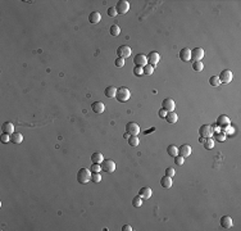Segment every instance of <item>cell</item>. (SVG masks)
Instances as JSON below:
<instances>
[{"label": "cell", "instance_id": "cell-12", "mask_svg": "<svg viewBox=\"0 0 241 231\" xmlns=\"http://www.w3.org/2000/svg\"><path fill=\"white\" fill-rule=\"evenodd\" d=\"M175 107H176L175 100L171 99V98H167V99H164V100L162 102V108L165 109L167 112H173V111H175Z\"/></svg>", "mask_w": 241, "mask_h": 231}, {"label": "cell", "instance_id": "cell-46", "mask_svg": "<svg viewBox=\"0 0 241 231\" xmlns=\"http://www.w3.org/2000/svg\"><path fill=\"white\" fill-rule=\"evenodd\" d=\"M204 140H205V138H200V139H199L200 143H204Z\"/></svg>", "mask_w": 241, "mask_h": 231}, {"label": "cell", "instance_id": "cell-44", "mask_svg": "<svg viewBox=\"0 0 241 231\" xmlns=\"http://www.w3.org/2000/svg\"><path fill=\"white\" fill-rule=\"evenodd\" d=\"M122 231H132V227H131L130 225H125V226L122 227Z\"/></svg>", "mask_w": 241, "mask_h": 231}, {"label": "cell", "instance_id": "cell-21", "mask_svg": "<svg viewBox=\"0 0 241 231\" xmlns=\"http://www.w3.org/2000/svg\"><path fill=\"white\" fill-rule=\"evenodd\" d=\"M101 19V14L99 13V12H92V13H90L89 16V21L90 23H94V25H96V23H99Z\"/></svg>", "mask_w": 241, "mask_h": 231}, {"label": "cell", "instance_id": "cell-40", "mask_svg": "<svg viewBox=\"0 0 241 231\" xmlns=\"http://www.w3.org/2000/svg\"><path fill=\"white\" fill-rule=\"evenodd\" d=\"M215 139L218 140V141H224V140H226V133H224V132L215 133Z\"/></svg>", "mask_w": 241, "mask_h": 231}, {"label": "cell", "instance_id": "cell-4", "mask_svg": "<svg viewBox=\"0 0 241 231\" xmlns=\"http://www.w3.org/2000/svg\"><path fill=\"white\" fill-rule=\"evenodd\" d=\"M128 9H130V3L127 0H119L116 5V10H117L118 14H126L128 12Z\"/></svg>", "mask_w": 241, "mask_h": 231}, {"label": "cell", "instance_id": "cell-18", "mask_svg": "<svg viewBox=\"0 0 241 231\" xmlns=\"http://www.w3.org/2000/svg\"><path fill=\"white\" fill-rule=\"evenodd\" d=\"M180 58L182 59L184 62H190L191 60V50L189 48H184V49L180 52Z\"/></svg>", "mask_w": 241, "mask_h": 231}, {"label": "cell", "instance_id": "cell-23", "mask_svg": "<svg viewBox=\"0 0 241 231\" xmlns=\"http://www.w3.org/2000/svg\"><path fill=\"white\" fill-rule=\"evenodd\" d=\"M103 161H104V157H103V154L99 153V152H96V153H94V154L91 155V162H92V163L101 164Z\"/></svg>", "mask_w": 241, "mask_h": 231}, {"label": "cell", "instance_id": "cell-19", "mask_svg": "<svg viewBox=\"0 0 241 231\" xmlns=\"http://www.w3.org/2000/svg\"><path fill=\"white\" fill-rule=\"evenodd\" d=\"M2 131H3V133L12 135V133H14V125L12 122H4L2 126Z\"/></svg>", "mask_w": 241, "mask_h": 231}, {"label": "cell", "instance_id": "cell-36", "mask_svg": "<svg viewBox=\"0 0 241 231\" xmlns=\"http://www.w3.org/2000/svg\"><path fill=\"white\" fill-rule=\"evenodd\" d=\"M175 173H176V171H175V168H173V167H167V168H165V176H168V177H173Z\"/></svg>", "mask_w": 241, "mask_h": 231}, {"label": "cell", "instance_id": "cell-26", "mask_svg": "<svg viewBox=\"0 0 241 231\" xmlns=\"http://www.w3.org/2000/svg\"><path fill=\"white\" fill-rule=\"evenodd\" d=\"M167 153L170 157H176V155H178V148L176 145H170V147L167 148Z\"/></svg>", "mask_w": 241, "mask_h": 231}, {"label": "cell", "instance_id": "cell-8", "mask_svg": "<svg viewBox=\"0 0 241 231\" xmlns=\"http://www.w3.org/2000/svg\"><path fill=\"white\" fill-rule=\"evenodd\" d=\"M219 77V81L223 82V83H230L234 78V75H232V72L230 69H224L221 72V75L218 76Z\"/></svg>", "mask_w": 241, "mask_h": 231}, {"label": "cell", "instance_id": "cell-16", "mask_svg": "<svg viewBox=\"0 0 241 231\" xmlns=\"http://www.w3.org/2000/svg\"><path fill=\"white\" fill-rule=\"evenodd\" d=\"M139 195L141 197V199H150L151 195H153V190L150 188H148V186L141 188L140 191H139Z\"/></svg>", "mask_w": 241, "mask_h": 231}, {"label": "cell", "instance_id": "cell-7", "mask_svg": "<svg viewBox=\"0 0 241 231\" xmlns=\"http://www.w3.org/2000/svg\"><path fill=\"white\" fill-rule=\"evenodd\" d=\"M132 53V49L128 46V45H120L118 49H117V54H118V58H127L130 57Z\"/></svg>", "mask_w": 241, "mask_h": 231}, {"label": "cell", "instance_id": "cell-32", "mask_svg": "<svg viewBox=\"0 0 241 231\" xmlns=\"http://www.w3.org/2000/svg\"><path fill=\"white\" fill-rule=\"evenodd\" d=\"M91 181L92 182H100L101 181V175H100V172H91Z\"/></svg>", "mask_w": 241, "mask_h": 231}, {"label": "cell", "instance_id": "cell-25", "mask_svg": "<svg viewBox=\"0 0 241 231\" xmlns=\"http://www.w3.org/2000/svg\"><path fill=\"white\" fill-rule=\"evenodd\" d=\"M177 119H178V116L175 112H168L167 116H165V121L168 123H176Z\"/></svg>", "mask_w": 241, "mask_h": 231}, {"label": "cell", "instance_id": "cell-24", "mask_svg": "<svg viewBox=\"0 0 241 231\" xmlns=\"http://www.w3.org/2000/svg\"><path fill=\"white\" fill-rule=\"evenodd\" d=\"M22 140H23V136H22V133H19V132H14V133H12V135H10V141L13 144H16V145L21 144Z\"/></svg>", "mask_w": 241, "mask_h": 231}, {"label": "cell", "instance_id": "cell-42", "mask_svg": "<svg viewBox=\"0 0 241 231\" xmlns=\"http://www.w3.org/2000/svg\"><path fill=\"white\" fill-rule=\"evenodd\" d=\"M9 141H10V135H8V133H3V135H2V143L7 144Z\"/></svg>", "mask_w": 241, "mask_h": 231}, {"label": "cell", "instance_id": "cell-11", "mask_svg": "<svg viewBox=\"0 0 241 231\" xmlns=\"http://www.w3.org/2000/svg\"><path fill=\"white\" fill-rule=\"evenodd\" d=\"M217 126L219 128H227L230 126V118L224 114H221L218 118H217Z\"/></svg>", "mask_w": 241, "mask_h": 231}, {"label": "cell", "instance_id": "cell-35", "mask_svg": "<svg viewBox=\"0 0 241 231\" xmlns=\"http://www.w3.org/2000/svg\"><path fill=\"white\" fill-rule=\"evenodd\" d=\"M175 163H176L177 166H182V164L185 163V158L181 157V155H176V157H175Z\"/></svg>", "mask_w": 241, "mask_h": 231}, {"label": "cell", "instance_id": "cell-29", "mask_svg": "<svg viewBox=\"0 0 241 231\" xmlns=\"http://www.w3.org/2000/svg\"><path fill=\"white\" fill-rule=\"evenodd\" d=\"M142 71H144V75L151 76V75H153V72H154V67L150 66V64H146V66H144V67H142Z\"/></svg>", "mask_w": 241, "mask_h": 231}, {"label": "cell", "instance_id": "cell-39", "mask_svg": "<svg viewBox=\"0 0 241 231\" xmlns=\"http://www.w3.org/2000/svg\"><path fill=\"white\" fill-rule=\"evenodd\" d=\"M114 64H116L118 68L123 67V66H125V59H123V58H117V59H116V62H114Z\"/></svg>", "mask_w": 241, "mask_h": 231}, {"label": "cell", "instance_id": "cell-33", "mask_svg": "<svg viewBox=\"0 0 241 231\" xmlns=\"http://www.w3.org/2000/svg\"><path fill=\"white\" fill-rule=\"evenodd\" d=\"M109 31H111V35H113V36H118V35L120 33V27H119V26H117V25H112Z\"/></svg>", "mask_w": 241, "mask_h": 231}, {"label": "cell", "instance_id": "cell-3", "mask_svg": "<svg viewBox=\"0 0 241 231\" xmlns=\"http://www.w3.org/2000/svg\"><path fill=\"white\" fill-rule=\"evenodd\" d=\"M126 132L130 136H137L140 133V126L136 122H128L126 125Z\"/></svg>", "mask_w": 241, "mask_h": 231}, {"label": "cell", "instance_id": "cell-43", "mask_svg": "<svg viewBox=\"0 0 241 231\" xmlns=\"http://www.w3.org/2000/svg\"><path fill=\"white\" fill-rule=\"evenodd\" d=\"M167 113H168V112L165 111V109H163V108H162V109H160V111H159V113H158V114H159V117H160V118H165V116H167Z\"/></svg>", "mask_w": 241, "mask_h": 231}, {"label": "cell", "instance_id": "cell-38", "mask_svg": "<svg viewBox=\"0 0 241 231\" xmlns=\"http://www.w3.org/2000/svg\"><path fill=\"white\" fill-rule=\"evenodd\" d=\"M134 73H135V76H137V77L142 76V75H144L142 67H136V66H135V68H134Z\"/></svg>", "mask_w": 241, "mask_h": 231}, {"label": "cell", "instance_id": "cell-34", "mask_svg": "<svg viewBox=\"0 0 241 231\" xmlns=\"http://www.w3.org/2000/svg\"><path fill=\"white\" fill-rule=\"evenodd\" d=\"M141 204H142V200H141V197H140V195H137V197H135L134 199H132V205H134L135 208H139V207H141Z\"/></svg>", "mask_w": 241, "mask_h": 231}, {"label": "cell", "instance_id": "cell-10", "mask_svg": "<svg viewBox=\"0 0 241 231\" xmlns=\"http://www.w3.org/2000/svg\"><path fill=\"white\" fill-rule=\"evenodd\" d=\"M134 63L136 64V67H144L148 64V59H146V55L144 54H136L135 58H134Z\"/></svg>", "mask_w": 241, "mask_h": 231}, {"label": "cell", "instance_id": "cell-31", "mask_svg": "<svg viewBox=\"0 0 241 231\" xmlns=\"http://www.w3.org/2000/svg\"><path fill=\"white\" fill-rule=\"evenodd\" d=\"M209 83L212 85V86H219V85H221L219 77H218V76H212V77L209 78Z\"/></svg>", "mask_w": 241, "mask_h": 231}, {"label": "cell", "instance_id": "cell-41", "mask_svg": "<svg viewBox=\"0 0 241 231\" xmlns=\"http://www.w3.org/2000/svg\"><path fill=\"white\" fill-rule=\"evenodd\" d=\"M118 13H117V10H116V7H111L109 9H108V16L109 17H116Z\"/></svg>", "mask_w": 241, "mask_h": 231}, {"label": "cell", "instance_id": "cell-14", "mask_svg": "<svg viewBox=\"0 0 241 231\" xmlns=\"http://www.w3.org/2000/svg\"><path fill=\"white\" fill-rule=\"evenodd\" d=\"M91 109H92L94 113L101 114V113L105 111V105H104V103H101V102H94V103L91 104Z\"/></svg>", "mask_w": 241, "mask_h": 231}, {"label": "cell", "instance_id": "cell-22", "mask_svg": "<svg viewBox=\"0 0 241 231\" xmlns=\"http://www.w3.org/2000/svg\"><path fill=\"white\" fill-rule=\"evenodd\" d=\"M116 94H117V88L116 86H108L104 91V95L106 98H116Z\"/></svg>", "mask_w": 241, "mask_h": 231}, {"label": "cell", "instance_id": "cell-45", "mask_svg": "<svg viewBox=\"0 0 241 231\" xmlns=\"http://www.w3.org/2000/svg\"><path fill=\"white\" fill-rule=\"evenodd\" d=\"M153 131H155V127H151V128H149V130H146L145 132H144V133H145V135H148V133H150V132H153Z\"/></svg>", "mask_w": 241, "mask_h": 231}, {"label": "cell", "instance_id": "cell-9", "mask_svg": "<svg viewBox=\"0 0 241 231\" xmlns=\"http://www.w3.org/2000/svg\"><path fill=\"white\" fill-rule=\"evenodd\" d=\"M146 59H148V64L154 67V66L158 64V62L160 60V55H159V53H156V52H150L149 55L146 57Z\"/></svg>", "mask_w": 241, "mask_h": 231}, {"label": "cell", "instance_id": "cell-6", "mask_svg": "<svg viewBox=\"0 0 241 231\" xmlns=\"http://www.w3.org/2000/svg\"><path fill=\"white\" fill-rule=\"evenodd\" d=\"M213 132H214V130H213V127L210 125H203L199 128V135L201 138H212Z\"/></svg>", "mask_w": 241, "mask_h": 231}, {"label": "cell", "instance_id": "cell-13", "mask_svg": "<svg viewBox=\"0 0 241 231\" xmlns=\"http://www.w3.org/2000/svg\"><path fill=\"white\" fill-rule=\"evenodd\" d=\"M191 153H192V149H191V147H190L189 144H184L182 147H180V148H178V155L184 157V158L190 157Z\"/></svg>", "mask_w": 241, "mask_h": 231}, {"label": "cell", "instance_id": "cell-17", "mask_svg": "<svg viewBox=\"0 0 241 231\" xmlns=\"http://www.w3.org/2000/svg\"><path fill=\"white\" fill-rule=\"evenodd\" d=\"M221 226L223 228H231L234 226V221H232V218L230 216H223L221 218Z\"/></svg>", "mask_w": 241, "mask_h": 231}, {"label": "cell", "instance_id": "cell-28", "mask_svg": "<svg viewBox=\"0 0 241 231\" xmlns=\"http://www.w3.org/2000/svg\"><path fill=\"white\" fill-rule=\"evenodd\" d=\"M204 148L208 149V150L214 148V141L212 138H207V140H204Z\"/></svg>", "mask_w": 241, "mask_h": 231}, {"label": "cell", "instance_id": "cell-1", "mask_svg": "<svg viewBox=\"0 0 241 231\" xmlns=\"http://www.w3.org/2000/svg\"><path fill=\"white\" fill-rule=\"evenodd\" d=\"M91 180V171L87 168H81L77 172V181L80 184H86Z\"/></svg>", "mask_w": 241, "mask_h": 231}, {"label": "cell", "instance_id": "cell-27", "mask_svg": "<svg viewBox=\"0 0 241 231\" xmlns=\"http://www.w3.org/2000/svg\"><path fill=\"white\" fill-rule=\"evenodd\" d=\"M203 68H204V64H203L201 60H195V62H192V69L194 71L200 72V71H203Z\"/></svg>", "mask_w": 241, "mask_h": 231}, {"label": "cell", "instance_id": "cell-5", "mask_svg": "<svg viewBox=\"0 0 241 231\" xmlns=\"http://www.w3.org/2000/svg\"><path fill=\"white\" fill-rule=\"evenodd\" d=\"M101 169L106 173H112L116 171V163L112 159H104L101 162Z\"/></svg>", "mask_w": 241, "mask_h": 231}, {"label": "cell", "instance_id": "cell-15", "mask_svg": "<svg viewBox=\"0 0 241 231\" xmlns=\"http://www.w3.org/2000/svg\"><path fill=\"white\" fill-rule=\"evenodd\" d=\"M204 58V50L201 49V48H195V49H192L191 52V59L194 60H201Z\"/></svg>", "mask_w": 241, "mask_h": 231}, {"label": "cell", "instance_id": "cell-20", "mask_svg": "<svg viewBox=\"0 0 241 231\" xmlns=\"http://www.w3.org/2000/svg\"><path fill=\"white\" fill-rule=\"evenodd\" d=\"M172 184H173L172 177L163 176V177L160 178V185H162V188H164V189H170V188H172Z\"/></svg>", "mask_w": 241, "mask_h": 231}, {"label": "cell", "instance_id": "cell-30", "mask_svg": "<svg viewBox=\"0 0 241 231\" xmlns=\"http://www.w3.org/2000/svg\"><path fill=\"white\" fill-rule=\"evenodd\" d=\"M127 140H128V144L131 145V147H134V148H135V147H137L139 143H140V140H139V138H137V136H130Z\"/></svg>", "mask_w": 241, "mask_h": 231}, {"label": "cell", "instance_id": "cell-2", "mask_svg": "<svg viewBox=\"0 0 241 231\" xmlns=\"http://www.w3.org/2000/svg\"><path fill=\"white\" fill-rule=\"evenodd\" d=\"M131 96V91L127 89V88H119L117 89V94H116V98L118 102L120 103H126Z\"/></svg>", "mask_w": 241, "mask_h": 231}, {"label": "cell", "instance_id": "cell-37", "mask_svg": "<svg viewBox=\"0 0 241 231\" xmlns=\"http://www.w3.org/2000/svg\"><path fill=\"white\" fill-rule=\"evenodd\" d=\"M100 169H101V166L98 164V163H92V166L90 167L91 172H100Z\"/></svg>", "mask_w": 241, "mask_h": 231}]
</instances>
